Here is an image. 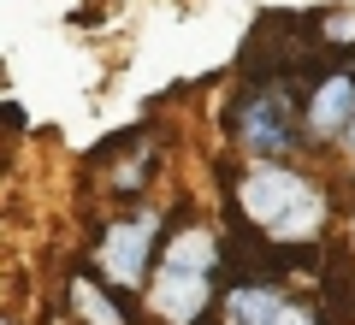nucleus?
<instances>
[{"label": "nucleus", "mask_w": 355, "mask_h": 325, "mask_svg": "<svg viewBox=\"0 0 355 325\" xmlns=\"http://www.w3.org/2000/svg\"><path fill=\"white\" fill-rule=\"evenodd\" d=\"M154 243H160V219L148 207L130 213V219H113L101 231V278L113 290H142L148 278V261H154Z\"/></svg>", "instance_id": "20e7f679"}, {"label": "nucleus", "mask_w": 355, "mask_h": 325, "mask_svg": "<svg viewBox=\"0 0 355 325\" xmlns=\"http://www.w3.org/2000/svg\"><path fill=\"white\" fill-rule=\"evenodd\" d=\"M225 325H320V313L272 284H237L225 290Z\"/></svg>", "instance_id": "39448f33"}, {"label": "nucleus", "mask_w": 355, "mask_h": 325, "mask_svg": "<svg viewBox=\"0 0 355 325\" xmlns=\"http://www.w3.org/2000/svg\"><path fill=\"white\" fill-rule=\"evenodd\" d=\"M308 137L331 142V137H349L355 125V77L349 71H326L314 83V95H308Z\"/></svg>", "instance_id": "423d86ee"}, {"label": "nucleus", "mask_w": 355, "mask_h": 325, "mask_svg": "<svg viewBox=\"0 0 355 325\" xmlns=\"http://www.w3.org/2000/svg\"><path fill=\"white\" fill-rule=\"evenodd\" d=\"M243 219L261 231L266 243H279V249H296L302 237L320 231V195L308 177L284 172V166H254L249 184H243Z\"/></svg>", "instance_id": "f257e3e1"}, {"label": "nucleus", "mask_w": 355, "mask_h": 325, "mask_svg": "<svg viewBox=\"0 0 355 325\" xmlns=\"http://www.w3.org/2000/svg\"><path fill=\"white\" fill-rule=\"evenodd\" d=\"M71 296H77V308L89 313V325H125V313H119L113 301L101 296V290L89 284V278H77V284H71Z\"/></svg>", "instance_id": "0eeeda50"}, {"label": "nucleus", "mask_w": 355, "mask_h": 325, "mask_svg": "<svg viewBox=\"0 0 355 325\" xmlns=\"http://www.w3.org/2000/svg\"><path fill=\"white\" fill-rule=\"evenodd\" d=\"M308 118H296L291 77H261L243 89V100L231 107V137L254 154V160H291L302 148Z\"/></svg>", "instance_id": "f03ea898"}, {"label": "nucleus", "mask_w": 355, "mask_h": 325, "mask_svg": "<svg viewBox=\"0 0 355 325\" xmlns=\"http://www.w3.org/2000/svg\"><path fill=\"white\" fill-rule=\"evenodd\" d=\"M207 284H214V243H207L202 231H178L172 249H166L160 278H154V308L184 325L190 313H202Z\"/></svg>", "instance_id": "7ed1b4c3"}, {"label": "nucleus", "mask_w": 355, "mask_h": 325, "mask_svg": "<svg viewBox=\"0 0 355 325\" xmlns=\"http://www.w3.org/2000/svg\"><path fill=\"white\" fill-rule=\"evenodd\" d=\"M343 142H349V148H355V125H349V137H343Z\"/></svg>", "instance_id": "6e6552de"}]
</instances>
